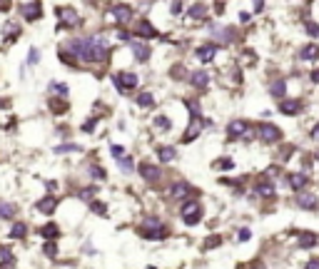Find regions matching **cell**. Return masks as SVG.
Listing matches in <instances>:
<instances>
[{
  "label": "cell",
  "mask_w": 319,
  "mask_h": 269,
  "mask_svg": "<svg viewBox=\"0 0 319 269\" xmlns=\"http://www.w3.org/2000/svg\"><path fill=\"white\" fill-rule=\"evenodd\" d=\"M215 167H220V170H232V167H234V162H232V160H227V157H225V160H220V162H217Z\"/></svg>",
  "instance_id": "42"
},
{
  "label": "cell",
  "mask_w": 319,
  "mask_h": 269,
  "mask_svg": "<svg viewBox=\"0 0 319 269\" xmlns=\"http://www.w3.org/2000/svg\"><path fill=\"white\" fill-rule=\"evenodd\" d=\"M67 50L70 55L83 62H105L108 60V40L102 35H83V37H73L67 40Z\"/></svg>",
  "instance_id": "1"
},
{
  "label": "cell",
  "mask_w": 319,
  "mask_h": 269,
  "mask_svg": "<svg viewBox=\"0 0 319 269\" xmlns=\"http://www.w3.org/2000/svg\"><path fill=\"white\" fill-rule=\"evenodd\" d=\"M20 10H23V15H25L28 20H38V18H40L43 5H40V3H23V5H20Z\"/></svg>",
  "instance_id": "18"
},
{
  "label": "cell",
  "mask_w": 319,
  "mask_h": 269,
  "mask_svg": "<svg viewBox=\"0 0 319 269\" xmlns=\"http://www.w3.org/2000/svg\"><path fill=\"white\" fill-rule=\"evenodd\" d=\"M297 205L302 209H314L319 205V200L314 192H297Z\"/></svg>",
  "instance_id": "14"
},
{
  "label": "cell",
  "mask_w": 319,
  "mask_h": 269,
  "mask_svg": "<svg viewBox=\"0 0 319 269\" xmlns=\"http://www.w3.org/2000/svg\"><path fill=\"white\" fill-rule=\"evenodd\" d=\"M209 32H212V37H215V40H220V43H225V45H230V43H234V40H237V30H234V28L212 25V28H209Z\"/></svg>",
  "instance_id": "6"
},
{
  "label": "cell",
  "mask_w": 319,
  "mask_h": 269,
  "mask_svg": "<svg viewBox=\"0 0 319 269\" xmlns=\"http://www.w3.org/2000/svg\"><path fill=\"white\" fill-rule=\"evenodd\" d=\"M190 85L197 90H202L209 85V72H204V70H197V72H190Z\"/></svg>",
  "instance_id": "15"
},
{
  "label": "cell",
  "mask_w": 319,
  "mask_h": 269,
  "mask_svg": "<svg viewBox=\"0 0 319 269\" xmlns=\"http://www.w3.org/2000/svg\"><path fill=\"white\" fill-rule=\"evenodd\" d=\"M90 209H95L97 214H108V207L102 202H90Z\"/></svg>",
  "instance_id": "43"
},
{
  "label": "cell",
  "mask_w": 319,
  "mask_h": 269,
  "mask_svg": "<svg viewBox=\"0 0 319 269\" xmlns=\"http://www.w3.org/2000/svg\"><path fill=\"white\" fill-rule=\"evenodd\" d=\"M135 32H137L140 37H155V35H157V30H155V25H150L147 20H140V23L135 25Z\"/></svg>",
  "instance_id": "20"
},
{
  "label": "cell",
  "mask_w": 319,
  "mask_h": 269,
  "mask_svg": "<svg viewBox=\"0 0 319 269\" xmlns=\"http://www.w3.org/2000/svg\"><path fill=\"white\" fill-rule=\"evenodd\" d=\"M187 110H190L192 118H200V105H197V100H187Z\"/></svg>",
  "instance_id": "36"
},
{
  "label": "cell",
  "mask_w": 319,
  "mask_h": 269,
  "mask_svg": "<svg viewBox=\"0 0 319 269\" xmlns=\"http://www.w3.org/2000/svg\"><path fill=\"white\" fill-rule=\"evenodd\" d=\"M38 60H40V55H38V50H35V48H30V53H28V62H30V65H35Z\"/></svg>",
  "instance_id": "48"
},
{
  "label": "cell",
  "mask_w": 319,
  "mask_h": 269,
  "mask_svg": "<svg viewBox=\"0 0 319 269\" xmlns=\"http://www.w3.org/2000/svg\"><path fill=\"white\" fill-rule=\"evenodd\" d=\"M95 192H97V189H95V187H85V189H80V197H83V200H87V202H90V200H92V195H95Z\"/></svg>",
  "instance_id": "41"
},
{
  "label": "cell",
  "mask_w": 319,
  "mask_h": 269,
  "mask_svg": "<svg viewBox=\"0 0 319 269\" xmlns=\"http://www.w3.org/2000/svg\"><path fill=\"white\" fill-rule=\"evenodd\" d=\"M307 32H309L312 37H319V25L317 23H307Z\"/></svg>",
  "instance_id": "45"
},
{
  "label": "cell",
  "mask_w": 319,
  "mask_h": 269,
  "mask_svg": "<svg viewBox=\"0 0 319 269\" xmlns=\"http://www.w3.org/2000/svg\"><path fill=\"white\" fill-rule=\"evenodd\" d=\"M50 90H53L55 95H60V97H67V92H70L65 83H50Z\"/></svg>",
  "instance_id": "34"
},
{
  "label": "cell",
  "mask_w": 319,
  "mask_h": 269,
  "mask_svg": "<svg viewBox=\"0 0 319 269\" xmlns=\"http://www.w3.org/2000/svg\"><path fill=\"white\" fill-rule=\"evenodd\" d=\"M287 184H290L292 189L302 192V189L309 184V175H307V172H292L290 177H287Z\"/></svg>",
  "instance_id": "12"
},
{
  "label": "cell",
  "mask_w": 319,
  "mask_h": 269,
  "mask_svg": "<svg viewBox=\"0 0 319 269\" xmlns=\"http://www.w3.org/2000/svg\"><path fill=\"white\" fill-rule=\"evenodd\" d=\"M220 242H222V239H220V237H209V239H207V242H204V249H212V247H217Z\"/></svg>",
  "instance_id": "50"
},
{
  "label": "cell",
  "mask_w": 319,
  "mask_h": 269,
  "mask_svg": "<svg viewBox=\"0 0 319 269\" xmlns=\"http://www.w3.org/2000/svg\"><path fill=\"white\" fill-rule=\"evenodd\" d=\"M187 13H190L192 18H197V20H200V18H204V15H207V5H202V3H195V5H190V10H187Z\"/></svg>",
  "instance_id": "27"
},
{
  "label": "cell",
  "mask_w": 319,
  "mask_h": 269,
  "mask_svg": "<svg viewBox=\"0 0 319 269\" xmlns=\"http://www.w3.org/2000/svg\"><path fill=\"white\" fill-rule=\"evenodd\" d=\"M299 58L302 60H317L319 58V48L317 45H304V48L299 50Z\"/></svg>",
  "instance_id": "24"
},
{
  "label": "cell",
  "mask_w": 319,
  "mask_h": 269,
  "mask_svg": "<svg viewBox=\"0 0 319 269\" xmlns=\"http://www.w3.org/2000/svg\"><path fill=\"white\" fill-rule=\"evenodd\" d=\"M110 152H113V157H115V160H122V157H125V149L120 147V145H113Z\"/></svg>",
  "instance_id": "44"
},
{
  "label": "cell",
  "mask_w": 319,
  "mask_h": 269,
  "mask_svg": "<svg viewBox=\"0 0 319 269\" xmlns=\"http://www.w3.org/2000/svg\"><path fill=\"white\" fill-rule=\"evenodd\" d=\"M309 135H312V137H319V122L312 127V132H309Z\"/></svg>",
  "instance_id": "55"
},
{
  "label": "cell",
  "mask_w": 319,
  "mask_h": 269,
  "mask_svg": "<svg viewBox=\"0 0 319 269\" xmlns=\"http://www.w3.org/2000/svg\"><path fill=\"white\" fill-rule=\"evenodd\" d=\"M15 35H18V25H15V23H8V25H5V37H15Z\"/></svg>",
  "instance_id": "39"
},
{
  "label": "cell",
  "mask_w": 319,
  "mask_h": 269,
  "mask_svg": "<svg viewBox=\"0 0 319 269\" xmlns=\"http://www.w3.org/2000/svg\"><path fill=\"white\" fill-rule=\"evenodd\" d=\"M292 152H294V147H282V155H279V157H282V160H287V157H292Z\"/></svg>",
  "instance_id": "52"
},
{
  "label": "cell",
  "mask_w": 319,
  "mask_h": 269,
  "mask_svg": "<svg viewBox=\"0 0 319 269\" xmlns=\"http://www.w3.org/2000/svg\"><path fill=\"white\" fill-rule=\"evenodd\" d=\"M60 60H62L65 65H75V62H78V58H73V55H67V53H60Z\"/></svg>",
  "instance_id": "47"
},
{
  "label": "cell",
  "mask_w": 319,
  "mask_h": 269,
  "mask_svg": "<svg viewBox=\"0 0 319 269\" xmlns=\"http://www.w3.org/2000/svg\"><path fill=\"white\" fill-rule=\"evenodd\" d=\"M25 232H28V227H25L23 222H15V224H13V229H10V237H13V239H23V237H25Z\"/></svg>",
  "instance_id": "30"
},
{
  "label": "cell",
  "mask_w": 319,
  "mask_h": 269,
  "mask_svg": "<svg viewBox=\"0 0 319 269\" xmlns=\"http://www.w3.org/2000/svg\"><path fill=\"white\" fill-rule=\"evenodd\" d=\"M55 207H58V200H55V197H50V195H48V197H43V200L35 205V209H38L40 214H53Z\"/></svg>",
  "instance_id": "17"
},
{
  "label": "cell",
  "mask_w": 319,
  "mask_h": 269,
  "mask_svg": "<svg viewBox=\"0 0 319 269\" xmlns=\"http://www.w3.org/2000/svg\"><path fill=\"white\" fill-rule=\"evenodd\" d=\"M40 235H43V237L45 239H55L60 235V229H58V224H53V222H50V224H45V227H40Z\"/></svg>",
  "instance_id": "26"
},
{
  "label": "cell",
  "mask_w": 319,
  "mask_h": 269,
  "mask_svg": "<svg viewBox=\"0 0 319 269\" xmlns=\"http://www.w3.org/2000/svg\"><path fill=\"white\" fill-rule=\"evenodd\" d=\"M170 10H172V15H180V13H182V3H172Z\"/></svg>",
  "instance_id": "53"
},
{
  "label": "cell",
  "mask_w": 319,
  "mask_h": 269,
  "mask_svg": "<svg viewBox=\"0 0 319 269\" xmlns=\"http://www.w3.org/2000/svg\"><path fill=\"white\" fill-rule=\"evenodd\" d=\"M50 107L55 110V115H62V112L67 110V105H65V100H55V97H50Z\"/></svg>",
  "instance_id": "33"
},
{
  "label": "cell",
  "mask_w": 319,
  "mask_h": 269,
  "mask_svg": "<svg viewBox=\"0 0 319 269\" xmlns=\"http://www.w3.org/2000/svg\"><path fill=\"white\" fill-rule=\"evenodd\" d=\"M157 155H160V160H162V162H172L177 152H174V147H160V149H157Z\"/></svg>",
  "instance_id": "31"
},
{
  "label": "cell",
  "mask_w": 319,
  "mask_h": 269,
  "mask_svg": "<svg viewBox=\"0 0 319 269\" xmlns=\"http://www.w3.org/2000/svg\"><path fill=\"white\" fill-rule=\"evenodd\" d=\"M247 132H250V122H247V120H232V122L227 125V135H230L232 140L244 137Z\"/></svg>",
  "instance_id": "8"
},
{
  "label": "cell",
  "mask_w": 319,
  "mask_h": 269,
  "mask_svg": "<svg viewBox=\"0 0 319 269\" xmlns=\"http://www.w3.org/2000/svg\"><path fill=\"white\" fill-rule=\"evenodd\" d=\"M113 83H115V88L120 90V92H127V90H135L137 88V75L135 72H115L113 75Z\"/></svg>",
  "instance_id": "5"
},
{
  "label": "cell",
  "mask_w": 319,
  "mask_h": 269,
  "mask_svg": "<svg viewBox=\"0 0 319 269\" xmlns=\"http://www.w3.org/2000/svg\"><path fill=\"white\" fill-rule=\"evenodd\" d=\"M255 189L260 192L262 197H272V195H274V182L269 179V175H264V177L257 182V187H255Z\"/></svg>",
  "instance_id": "19"
},
{
  "label": "cell",
  "mask_w": 319,
  "mask_h": 269,
  "mask_svg": "<svg viewBox=\"0 0 319 269\" xmlns=\"http://www.w3.org/2000/svg\"><path fill=\"white\" fill-rule=\"evenodd\" d=\"M87 172H90V177H92V179H105V170H102V167H97V165H92Z\"/></svg>",
  "instance_id": "35"
},
{
  "label": "cell",
  "mask_w": 319,
  "mask_h": 269,
  "mask_svg": "<svg viewBox=\"0 0 319 269\" xmlns=\"http://www.w3.org/2000/svg\"><path fill=\"white\" fill-rule=\"evenodd\" d=\"M215 53H217V45H202V48H197V58L207 62V60L215 58Z\"/></svg>",
  "instance_id": "23"
},
{
  "label": "cell",
  "mask_w": 319,
  "mask_h": 269,
  "mask_svg": "<svg viewBox=\"0 0 319 269\" xmlns=\"http://www.w3.org/2000/svg\"><path fill=\"white\" fill-rule=\"evenodd\" d=\"M117 165H120V170H122L125 175H130V172H132V167H135L132 157H122V160H117Z\"/></svg>",
  "instance_id": "32"
},
{
  "label": "cell",
  "mask_w": 319,
  "mask_h": 269,
  "mask_svg": "<svg viewBox=\"0 0 319 269\" xmlns=\"http://www.w3.org/2000/svg\"><path fill=\"white\" fill-rule=\"evenodd\" d=\"M95 125H97V118L87 120L85 125H83V132H92V130H95Z\"/></svg>",
  "instance_id": "46"
},
{
  "label": "cell",
  "mask_w": 319,
  "mask_h": 269,
  "mask_svg": "<svg viewBox=\"0 0 319 269\" xmlns=\"http://www.w3.org/2000/svg\"><path fill=\"white\" fill-rule=\"evenodd\" d=\"M140 235L147 237V239H165L167 237V227H165L157 217H150V219L145 222V227L140 229Z\"/></svg>",
  "instance_id": "3"
},
{
  "label": "cell",
  "mask_w": 319,
  "mask_h": 269,
  "mask_svg": "<svg viewBox=\"0 0 319 269\" xmlns=\"http://www.w3.org/2000/svg\"><path fill=\"white\" fill-rule=\"evenodd\" d=\"M192 120H195V122H192V125L187 127V132H185V137H182L185 142H190V140H195V137L200 135V130H202V127H209V125H212L209 120H197V118H192Z\"/></svg>",
  "instance_id": "13"
},
{
  "label": "cell",
  "mask_w": 319,
  "mask_h": 269,
  "mask_svg": "<svg viewBox=\"0 0 319 269\" xmlns=\"http://www.w3.org/2000/svg\"><path fill=\"white\" fill-rule=\"evenodd\" d=\"M172 78H177V80L185 78V67H182V65H174L172 67Z\"/></svg>",
  "instance_id": "49"
},
{
  "label": "cell",
  "mask_w": 319,
  "mask_h": 269,
  "mask_svg": "<svg viewBox=\"0 0 319 269\" xmlns=\"http://www.w3.org/2000/svg\"><path fill=\"white\" fill-rule=\"evenodd\" d=\"M190 192H192L190 182H174L172 187H170V197H172V200H182V197H187Z\"/></svg>",
  "instance_id": "16"
},
{
  "label": "cell",
  "mask_w": 319,
  "mask_h": 269,
  "mask_svg": "<svg viewBox=\"0 0 319 269\" xmlns=\"http://www.w3.org/2000/svg\"><path fill=\"white\" fill-rule=\"evenodd\" d=\"M48 257H58V247H55V242H48L45 244V249H43Z\"/></svg>",
  "instance_id": "38"
},
{
  "label": "cell",
  "mask_w": 319,
  "mask_h": 269,
  "mask_svg": "<svg viewBox=\"0 0 319 269\" xmlns=\"http://www.w3.org/2000/svg\"><path fill=\"white\" fill-rule=\"evenodd\" d=\"M55 152H58V155H65V152H80V145H60V147H55Z\"/></svg>",
  "instance_id": "37"
},
{
  "label": "cell",
  "mask_w": 319,
  "mask_h": 269,
  "mask_svg": "<svg viewBox=\"0 0 319 269\" xmlns=\"http://www.w3.org/2000/svg\"><path fill=\"white\" fill-rule=\"evenodd\" d=\"M202 219V205L197 202V200H192V202H187L185 207H182V222L185 224H197Z\"/></svg>",
  "instance_id": "4"
},
{
  "label": "cell",
  "mask_w": 319,
  "mask_h": 269,
  "mask_svg": "<svg viewBox=\"0 0 319 269\" xmlns=\"http://www.w3.org/2000/svg\"><path fill=\"white\" fill-rule=\"evenodd\" d=\"M110 18H113L115 23H130V18H132V8H130V5L117 3V5L110 8Z\"/></svg>",
  "instance_id": "7"
},
{
  "label": "cell",
  "mask_w": 319,
  "mask_h": 269,
  "mask_svg": "<svg viewBox=\"0 0 319 269\" xmlns=\"http://www.w3.org/2000/svg\"><path fill=\"white\" fill-rule=\"evenodd\" d=\"M155 125H157V127H165V130H170V127H172V122H170L167 118H162V115H160V118H155Z\"/></svg>",
  "instance_id": "40"
},
{
  "label": "cell",
  "mask_w": 319,
  "mask_h": 269,
  "mask_svg": "<svg viewBox=\"0 0 319 269\" xmlns=\"http://www.w3.org/2000/svg\"><path fill=\"white\" fill-rule=\"evenodd\" d=\"M147 269H155V267H147Z\"/></svg>",
  "instance_id": "57"
},
{
  "label": "cell",
  "mask_w": 319,
  "mask_h": 269,
  "mask_svg": "<svg viewBox=\"0 0 319 269\" xmlns=\"http://www.w3.org/2000/svg\"><path fill=\"white\" fill-rule=\"evenodd\" d=\"M319 244V237L317 235H299V247L307 249V247H317Z\"/></svg>",
  "instance_id": "25"
},
{
  "label": "cell",
  "mask_w": 319,
  "mask_h": 269,
  "mask_svg": "<svg viewBox=\"0 0 319 269\" xmlns=\"http://www.w3.org/2000/svg\"><path fill=\"white\" fill-rule=\"evenodd\" d=\"M237 237H239V242H247V239L252 237V232H250V229L244 227V229H239V235H237Z\"/></svg>",
  "instance_id": "51"
},
{
  "label": "cell",
  "mask_w": 319,
  "mask_h": 269,
  "mask_svg": "<svg viewBox=\"0 0 319 269\" xmlns=\"http://www.w3.org/2000/svg\"><path fill=\"white\" fill-rule=\"evenodd\" d=\"M304 110V102L302 100H282L279 102V112L282 115H299Z\"/></svg>",
  "instance_id": "11"
},
{
  "label": "cell",
  "mask_w": 319,
  "mask_h": 269,
  "mask_svg": "<svg viewBox=\"0 0 319 269\" xmlns=\"http://www.w3.org/2000/svg\"><path fill=\"white\" fill-rule=\"evenodd\" d=\"M15 214V207L10 205V202H5V200H0V219H10Z\"/></svg>",
  "instance_id": "29"
},
{
  "label": "cell",
  "mask_w": 319,
  "mask_h": 269,
  "mask_svg": "<svg viewBox=\"0 0 319 269\" xmlns=\"http://www.w3.org/2000/svg\"><path fill=\"white\" fill-rule=\"evenodd\" d=\"M60 18H62V23H60V30L62 28H78L80 25V15L73 10V8H62L58 13Z\"/></svg>",
  "instance_id": "9"
},
{
  "label": "cell",
  "mask_w": 319,
  "mask_h": 269,
  "mask_svg": "<svg viewBox=\"0 0 319 269\" xmlns=\"http://www.w3.org/2000/svg\"><path fill=\"white\" fill-rule=\"evenodd\" d=\"M312 83H317V85H319V67L312 72Z\"/></svg>",
  "instance_id": "56"
},
{
  "label": "cell",
  "mask_w": 319,
  "mask_h": 269,
  "mask_svg": "<svg viewBox=\"0 0 319 269\" xmlns=\"http://www.w3.org/2000/svg\"><path fill=\"white\" fill-rule=\"evenodd\" d=\"M130 48L135 50V58L140 60V62H147V60H150V48L140 45V43H135V40H130Z\"/></svg>",
  "instance_id": "21"
},
{
  "label": "cell",
  "mask_w": 319,
  "mask_h": 269,
  "mask_svg": "<svg viewBox=\"0 0 319 269\" xmlns=\"http://www.w3.org/2000/svg\"><path fill=\"white\" fill-rule=\"evenodd\" d=\"M285 92H287V83H285L282 78L269 83V95H274V97H285Z\"/></svg>",
  "instance_id": "22"
},
{
  "label": "cell",
  "mask_w": 319,
  "mask_h": 269,
  "mask_svg": "<svg viewBox=\"0 0 319 269\" xmlns=\"http://www.w3.org/2000/svg\"><path fill=\"white\" fill-rule=\"evenodd\" d=\"M257 137L264 145H274V142L282 140V130L277 125H272V122H262V125H257Z\"/></svg>",
  "instance_id": "2"
},
{
  "label": "cell",
  "mask_w": 319,
  "mask_h": 269,
  "mask_svg": "<svg viewBox=\"0 0 319 269\" xmlns=\"http://www.w3.org/2000/svg\"><path fill=\"white\" fill-rule=\"evenodd\" d=\"M137 105H140V107H152V105H155V97H152V92H150V90L137 95Z\"/></svg>",
  "instance_id": "28"
},
{
  "label": "cell",
  "mask_w": 319,
  "mask_h": 269,
  "mask_svg": "<svg viewBox=\"0 0 319 269\" xmlns=\"http://www.w3.org/2000/svg\"><path fill=\"white\" fill-rule=\"evenodd\" d=\"M140 175H143L147 182H160V179H162V170H160L157 165L143 162V165H140Z\"/></svg>",
  "instance_id": "10"
},
{
  "label": "cell",
  "mask_w": 319,
  "mask_h": 269,
  "mask_svg": "<svg viewBox=\"0 0 319 269\" xmlns=\"http://www.w3.org/2000/svg\"><path fill=\"white\" fill-rule=\"evenodd\" d=\"M307 269H319V257L309 259V262H307Z\"/></svg>",
  "instance_id": "54"
}]
</instances>
